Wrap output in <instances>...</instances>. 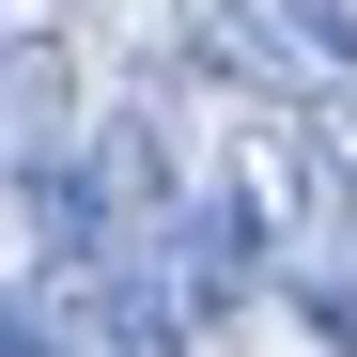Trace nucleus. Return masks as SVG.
I'll return each mask as SVG.
<instances>
[{
    "label": "nucleus",
    "mask_w": 357,
    "mask_h": 357,
    "mask_svg": "<svg viewBox=\"0 0 357 357\" xmlns=\"http://www.w3.org/2000/svg\"><path fill=\"white\" fill-rule=\"evenodd\" d=\"M0 357H78V342H63V311H47V295H0Z\"/></svg>",
    "instance_id": "39448f33"
},
{
    "label": "nucleus",
    "mask_w": 357,
    "mask_h": 357,
    "mask_svg": "<svg viewBox=\"0 0 357 357\" xmlns=\"http://www.w3.org/2000/svg\"><path fill=\"white\" fill-rule=\"evenodd\" d=\"M280 31H295V63H326L357 93V0H280Z\"/></svg>",
    "instance_id": "20e7f679"
},
{
    "label": "nucleus",
    "mask_w": 357,
    "mask_h": 357,
    "mask_svg": "<svg viewBox=\"0 0 357 357\" xmlns=\"http://www.w3.org/2000/svg\"><path fill=\"white\" fill-rule=\"evenodd\" d=\"M78 140H93L78 47H63V31H0V187H47Z\"/></svg>",
    "instance_id": "f257e3e1"
},
{
    "label": "nucleus",
    "mask_w": 357,
    "mask_h": 357,
    "mask_svg": "<svg viewBox=\"0 0 357 357\" xmlns=\"http://www.w3.org/2000/svg\"><path fill=\"white\" fill-rule=\"evenodd\" d=\"M63 295V342L78 357H187L202 326H187V295H171L155 264H93V280H47Z\"/></svg>",
    "instance_id": "f03ea898"
},
{
    "label": "nucleus",
    "mask_w": 357,
    "mask_h": 357,
    "mask_svg": "<svg viewBox=\"0 0 357 357\" xmlns=\"http://www.w3.org/2000/svg\"><path fill=\"white\" fill-rule=\"evenodd\" d=\"M171 63L218 78V93H280L295 31H280V0H171Z\"/></svg>",
    "instance_id": "7ed1b4c3"
}]
</instances>
